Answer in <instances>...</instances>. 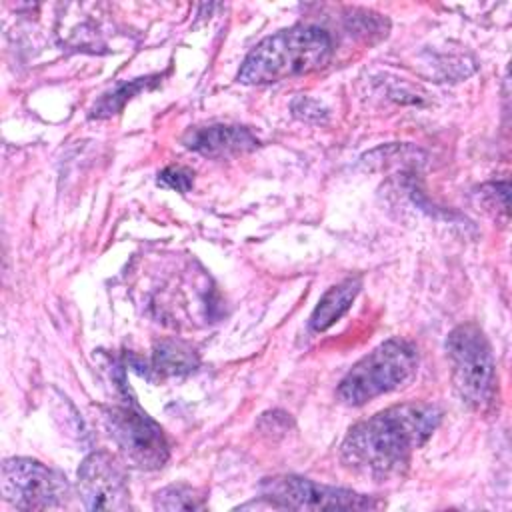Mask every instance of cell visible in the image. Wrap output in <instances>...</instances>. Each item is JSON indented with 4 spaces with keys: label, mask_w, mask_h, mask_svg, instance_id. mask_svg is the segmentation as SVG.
Returning <instances> with one entry per match:
<instances>
[{
    "label": "cell",
    "mask_w": 512,
    "mask_h": 512,
    "mask_svg": "<svg viewBox=\"0 0 512 512\" xmlns=\"http://www.w3.org/2000/svg\"><path fill=\"white\" fill-rule=\"evenodd\" d=\"M334 54L332 36L310 24H298L260 40L238 70L242 84H272L322 70Z\"/></svg>",
    "instance_id": "cell-2"
},
{
    "label": "cell",
    "mask_w": 512,
    "mask_h": 512,
    "mask_svg": "<svg viewBox=\"0 0 512 512\" xmlns=\"http://www.w3.org/2000/svg\"><path fill=\"white\" fill-rule=\"evenodd\" d=\"M156 182L158 186L184 194V192H190V188L194 186V172L186 166H168L158 174Z\"/></svg>",
    "instance_id": "cell-14"
},
{
    "label": "cell",
    "mask_w": 512,
    "mask_h": 512,
    "mask_svg": "<svg viewBox=\"0 0 512 512\" xmlns=\"http://www.w3.org/2000/svg\"><path fill=\"white\" fill-rule=\"evenodd\" d=\"M442 420V410L430 402L390 406L354 424L340 448L348 470L374 482L402 478L412 454L426 444Z\"/></svg>",
    "instance_id": "cell-1"
},
{
    "label": "cell",
    "mask_w": 512,
    "mask_h": 512,
    "mask_svg": "<svg viewBox=\"0 0 512 512\" xmlns=\"http://www.w3.org/2000/svg\"><path fill=\"white\" fill-rule=\"evenodd\" d=\"M104 424L130 466L156 470L166 464L170 448L164 430L134 402L106 408Z\"/></svg>",
    "instance_id": "cell-5"
},
{
    "label": "cell",
    "mask_w": 512,
    "mask_h": 512,
    "mask_svg": "<svg viewBox=\"0 0 512 512\" xmlns=\"http://www.w3.org/2000/svg\"><path fill=\"white\" fill-rule=\"evenodd\" d=\"M360 286H362V280L354 276L328 288L310 316V328L314 332H324L336 320H340L342 314H346L348 308L352 306L356 294L360 292Z\"/></svg>",
    "instance_id": "cell-11"
},
{
    "label": "cell",
    "mask_w": 512,
    "mask_h": 512,
    "mask_svg": "<svg viewBox=\"0 0 512 512\" xmlns=\"http://www.w3.org/2000/svg\"><path fill=\"white\" fill-rule=\"evenodd\" d=\"M198 352L180 338H162L152 348V372L160 378L186 376L198 368Z\"/></svg>",
    "instance_id": "cell-10"
},
{
    "label": "cell",
    "mask_w": 512,
    "mask_h": 512,
    "mask_svg": "<svg viewBox=\"0 0 512 512\" xmlns=\"http://www.w3.org/2000/svg\"><path fill=\"white\" fill-rule=\"evenodd\" d=\"M262 498L282 510H366L376 502L346 488L326 486L302 476L284 474L262 482Z\"/></svg>",
    "instance_id": "cell-7"
},
{
    "label": "cell",
    "mask_w": 512,
    "mask_h": 512,
    "mask_svg": "<svg viewBox=\"0 0 512 512\" xmlns=\"http://www.w3.org/2000/svg\"><path fill=\"white\" fill-rule=\"evenodd\" d=\"M446 352L452 366V382L460 400L484 410L496 396V362L492 346L474 322L456 326L446 338Z\"/></svg>",
    "instance_id": "cell-4"
},
{
    "label": "cell",
    "mask_w": 512,
    "mask_h": 512,
    "mask_svg": "<svg viewBox=\"0 0 512 512\" xmlns=\"http://www.w3.org/2000/svg\"><path fill=\"white\" fill-rule=\"evenodd\" d=\"M204 506L206 504L202 492L186 484L166 486L154 496V508L158 510H202Z\"/></svg>",
    "instance_id": "cell-13"
},
{
    "label": "cell",
    "mask_w": 512,
    "mask_h": 512,
    "mask_svg": "<svg viewBox=\"0 0 512 512\" xmlns=\"http://www.w3.org/2000/svg\"><path fill=\"white\" fill-rule=\"evenodd\" d=\"M184 146L210 158H226L250 152L258 146V138L246 126L208 124L192 128L184 136Z\"/></svg>",
    "instance_id": "cell-9"
},
{
    "label": "cell",
    "mask_w": 512,
    "mask_h": 512,
    "mask_svg": "<svg viewBox=\"0 0 512 512\" xmlns=\"http://www.w3.org/2000/svg\"><path fill=\"white\" fill-rule=\"evenodd\" d=\"M2 494L18 510H48L68 502L64 474L32 458H8L2 464Z\"/></svg>",
    "instance_id": "cell-6"
},
{
    "label": "cell",
    "mask_w": 512,
    "mask_h": 512,
    "mask_svg": "<svg viewBox=\"0 0 512 512\" xmlns=\"http://www.w3.org/2000/svg\"><path fill=\"white\" fill-rule=\"evenodd\" d=\"M418 370V350L412 342L390 338L360 358L338 384V398L362 406L382 394L406 386Z\"/></svg>",
    "instance_id": "cell-3"
},
{
    "label": "cell",
    "mask_w": 512,
    "mask_h": 512,
    "mask_svg": "<svg viewBox=\"0 0 512 512\" xmlns=\"http://www.w3.org/2000/svg\"><path fill=\"white\" fill-rule=\"evenodd\" d=\"M158 74L156 76H144V78H136V80H130V82H124L120 84L116 90H112L110 94H104L92 108L90 116L92 118H108L116 112H120L124 108V104L136 96L140 90H146L148 86H154L158 82Z\"/></svg>",
    "instance_id": "cell-12"
},
{
    "label": "cell",
    "mask_w": 512,
    "mask_h": 512,
    "mask_svg": "<svg viewBox=\"0 0 512 512\" xmlns=\"http://www.w3.org/2000/svg\"><path fill=\"white\" fill-rule=\"evenodd\" d=\"M78 492L88 510L130 508L126 472L108 452H92L82 460L78 468Z\"/></svg>",
    "instance_id": "cell-8"
}]
</instances>
